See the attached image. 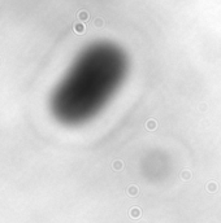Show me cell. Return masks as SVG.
<instances>
[{"label": "cell", "instance_id": "obj_1", "mask_svg": "<svg viewBox=\"0 0 221 223\" xmlns=\"http://www.w3.org/2000/svg\"><path fill=\"white\" fill-rule=\"evenodd\" d=\"M74 30H76L77 33L81 34V33H83V26H82V25H76L74 26Z\"/></svg>", "mask_w": 221, "mask_h": 223}, {"label": "cell", "instance_id": "obj_2", "mask_svg": "<svg viewBox=\"0 0 221 223\" xmlns=\"http://www.w3.org/2000/svg\"><path fill=\"white\" fill-rule=\"evenodd\" d=\"M87 17H89V14L86 12H81V14H80V18L81 20H87Z\"/></svg>", "mask_w": 221, "mask_h": 223}]
</instances>
